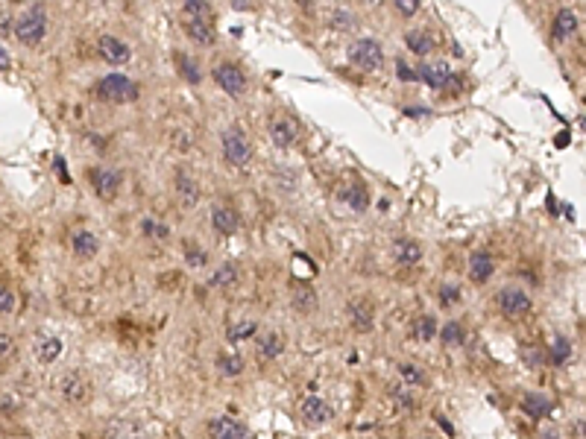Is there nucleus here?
<instances>
[{
	"mask_svg": "<svg viewBox=\"0 0 586 439\" xmlns=\"http://www.w3.org/2000/svg\"><path fill=\"white\" fill-rule=\"evenodd\" d=\"M182 29L197 44H214V24H211V3L209 0H185L182 3Z\"/></svg>",
	"mask_w": 586,
	"mask_h": 439,
	"instance_id": "nucleus-1",
	"label": "nucleus"
},
{
	"mask_svg": "<svg viewBox=\"0 0 586 439\" xmlns=\"http://www.w3.org/2000/svg\"><path fill=\"white\" fill-rule=\"evenodd\" d=\"M47 36V15L41 6H32L30 12H24L15 21V38L24 44V47H36Z\"/></svg>",
	"mask_w": 586,
	"mask_h": 439,
	"instance_id": "nucleus-2",
	"label": "nucleus"
},
{
	"mask_svg": "<svg viewBox=\"0 0 586 439\" xmlns=\"http://www.w3.org/2000/svg\"><path fill=\"white\" fill-rule=\"evenodd\" d=\"M346 56H349V62L358 71L373 73L384 64V47L375 38H355L349 44V53H346Z\"/></svg>",
	"mask_w": 586,
	"mask_h": 439,
	"instance_id": "nucleus-3",
	"label": "nucleus"
},
{
	"mask_svg": "<svg viewBox=\"0 0 586 439\" xmlns=\"http://www.w3.org/2000/svg\"><path fill=\"white\" fill-rule=\"evenodd\" d=\"M97 97L106 100V103H117V106L132 103L138 97V85L124 73H108V76H103V80L97 82Z\"/></svg>",
	"mask_w": 586,
	"mask_h": 439,
	"instance_id": "nucleus-4",
	"label": "nucleus"
},
{
	"mask_svg": "<svg viewBox=\"0 0 586 439\" xmlns=\"http://www.w3.org/2000/svg\"><path fill=\"white\" fill-rule=\"evenodd\" d=\"M495 305H498V311H502L504 316H510V320H522V316L530 313L534 299H530L522 287H504V290H498Z\"/></svg>",
	"mask_w": 586,
	"mask_h": 439,
	"instance_id": "nucleus-5",
	"label": "nucleus"
},
{
	"mask_svg": "<svg viewBox=\"0 0 586 439\" xmlns=\"http://www.w3.org/2000/svg\"><path fill=\"white\" fill-rule=\"evenodd\" d=\"M223 156H226V161H229L232 167H246L249 158H253V144L246 141L244 132L229 129L223 135Z\"/></svg>",
	"mask_w": 586,
	"mask_h": 439,
	"instance_id": "nucleus-6",
	"label": "nucleus"
},
{
	"mask_svg": "<svg viewBox=\"0 0 586 439\" xmlns=\"http://www.w3.org/2000/svg\"><path fill=\"white\" fill-rule=\"evenodd\" d=\"M89 182L94 193L100 196V200L112 202L117 193H121V173L117 170H108V167H91L89 170Z\"/></svg>",
	"mask_w": 586,
	"mask_h": 439,
	"instance_id": "nucleus-7",
	"label": "nucleus"
},
{
	"mask_svg": "<svg viewBox=\"0 0 586 439\" xmlns=\"http://www.w3.org/2000/svg\"><path fill=\"white\" fill-rule=\"evenodd\" d=\"M214 82L220 85L226 94H232V97H241L246 91V73L237 68L235 62L217 64V68H214Z\"/></svg>",
	"mask_w": 586,
	"mask_h": 439,
	"instance_id": "nucleus-8",
	"label": "nucleus"
},
{
	"mask_svg": "<svg viewBox=\"0 0 586 439\" xmlns=\"http://www.w3.org/2000/svg\"><path fill=\"white\" fill-rule=\"evenodd\" d=\"M59 392H62V399L68 404H85L91 399V383H89V378H85L82 372H68V375L62 378V383H59Z\"/></svg>",
	"mask_w": 586,
	"mask_h": 439,
	"instance_id": "nucleus-9",
	"label": "nucleus"
},
{
	"mask_svg": "<svg viewBox=\"0 0 586 439\" xmlns=\"http://www.w3.org/2000/svg\"><path fill=\"white\" fill-rule=\"evenodd\" d=\"M346 316H349V322L355 331H373V325H375V307L370 299H352L349 305H346Z\"/></svg>",
	"mask_w": 586,
	"mask_h": 439,
	"instance_id": "nucleus-10",
	"label": "nucleus"
},
{
	"mask_svg": "<svg viewBox=\"0 0 586 439\" xmlns=\"http://www.w3.org/2000/svg\"><path fill=\"white\" fill-rule=\"evenodd\" d=\"M417 80H422L425 85H431V88H449L458 76L452 73V68L449 64H443V62H425V64H419L417 68Z\"/></svg>",
	"mask_w": 586,
	"mask_h": 439,
	"instance_id": "nucleus-11",
	"label": "nucleus"
},
{
	"mask_svg": "<svg viewBox=\"0 0 586 439\" xmlns=\"http://www.w3.org/2000/svg\"><path fill=\"white\" fill-rule=\"evenodd\" d=\"M211 226H214L217 235L232 237V235H237V228H241V217H237V211L229 205H214L211 208Z\"/></svg>",
	"mask_w": 586,
	"mask_h": 439,
	"instance_id": "nucleus-12",
	"label": "nucleus"
},
{
	"mask_svg": "<svg viewBox=\"0 0 586 439\" xmlns=\"http://www.w3.org/2000/svg\"><path fill=\"white\" fill-rule=\"evenodd\" d=\"M390 255H393V261L399 267H417L422 261V244L414 237H399L393 244V249H390Z\"/></svg>",
	"mask_w": 586,
	"mask_h": 439,
	"instance_id": "nucleus-13",
	"label": "nucleus"
},
{
	"mask_svg": "<svg viewBox=\"0 0 586 439\" xmlns=\"http://www.w3.org/2000/svg\"><path fill=\"white\" fill-rule=\"evenodd\" d=\"M299 413H302V419H305L308 425H325V422H331V416H334L331 404L325 399H320V395H308V399L302 401Z\"/></svg>",
	"mask_w": 586,
	"mask_h": 439,
	"instance_id": "nucleus-14",
	"label": "nucleus"
},
{
	"mask_svg": "<svg viewBox=\"0 0 586 439\" xmlns=\"http://www.w3.org/2000/svg\"><path fill=\"white\" fill-rule=\"evenodd\" d=\"M97 50H100V56L108 64H126L129 59H132V50H129L126 44L121 38H115V36H100V41H97Z\"/></svg>",
	"mask_w": 586,
	"mask_h": 439,
	"instance_id": "nucleus-15",
	"label": "nucleus"
},
{
	"mask_svg": "<svg viewBox=\"0 0 586 439\" xmlns=\"http://www.w3.org/2000/svg\"><path fill=\"white\" fill-rule=\"evenodd\" d=\"M285 351V337L279 331H261L255 334V357L258 360H276Z\"/></svg>",
	"mask_w": 586,
	"mask_h": 439,
	"instance_id": "nucleus-16",
	"label": "nucleus"
},
{
	"mask_svg": "<svg viewBox=\"0 0 586 439\" xmlns=\"http://www.w3.org/2000/svg\"><path fill=\"white\" fill-rule=\"evenodd\" d=\"M205 431H209L211 439H246V427L241 422L229 419V416H217L205 425Z\"/></svg>",
	"mask_w": 586,
	"mask_h": 439,
	"instance_id": "nucleus-17",
	"label": "nucleus"
},
{
	"mask_svg": "<svg viewBox=\"0 0 586 439\" xmlns=\"http://www.w3.org/2000/svg\"><path fill=\"white\" fill-rule=\"evenodd\" d=\"M495 276V258L490 252H475L469 258V281L472 284H487Z\"/></svg>",
	"mask_w": 586,
	"mask_h": 439,
	"instance_id": "nucleus-18",
	"label": "nucleus"
},
{
	"mask_svg": "<svg viewBox=\"0 0 586 439\" xmlns=\"http://www.w3.org/2000/svg\"><path fill=\"white\" fill-rule=\"evenodd\" d=\"M173 185H176V196H179V202L185 205V208L200 205V185H197V179H194L188 170H176V179H173Z\"/></svg>",
	"mask_w": 586,
	"mask_h": 439,
	"instance_id": "nucleus-19",
	"label": "nucleus"
},
{
	"mask_svg": "<svg viewBox=\"0 0 586 439\" xmlns=\"http://www.w3.org/2000/svg\"><path fill=\"white\" fill-rule=\"evenodd\" d=\"M578 27H581L578 12H574V9H560L557 18H554V27H551V32H554L557 41H569L574 32H578Z\"/></svg>",
	"mask_w": 586,
	"mask_h": 439,
	"instance_id": "nucleus-20",
	"label": "nucleus"
},
{
	"mask_svg": "<svg viewBox=\"0 0 586 439\" xmlns=\"http://www.w3.org/2000/svg\"><path fill=\"white\" fill-rule=\"evenodd\" d=\"M270 138H273V144L281 147V150H288L293 147V141H296V123L288 117H279L270 123Z\"/></svg>",
	"mask_w": 586,
	"mask_h": 439,
	"instance_id": "nucleus-21",
	"label": "nucleus"
},
{
	"mask_svg": "<svg viewBox=\"0 0 586 439\" xmlns=\"http://www.w3.org/2000/svg\"><path fill=\"white\" fill-rule=\"evenodd\" d=\"M62 355V340L59 337H53V334H38L36 337V357H38V364H53V360H59Z\"/></svg>",
	"mask_w": 586,
	"mask_h": 439,
	"instance_id": "nucleus-22",
	"label": "nucleus"
},
{
	"mask_svg": "<svg viewBox=\"0 0 586 439\" xmlns=\"http://www.w3.org/2000/svg\"><path fill=\"white\" fill-rule=\"evenodd\" d=\"M71 249H73V255L77 258H82V261H91L97 252H100V240H97V235H91V232H77L71 237Z\"/></svg>",
	"mask_w": 586,
	"mask_h": 439,
	"instance_id": "nucleus-23",
	"label": "nucleus"
},
{
	"mask_svg": "<svg viewBox=\"0 0 586 439\" xmlns=\"http://www.w3.org/2000/svg\"><path fill=\"white\" fill-rule=\"evenodd\" d=\"M290 302L293 307H296L299 313H311V311H317V290H311L308 284H293V293H290Z\"/></svg>",
	"mask_w": 586,
	"mask_h": 439,
	"instance_id": "nucleus-24",
	"label": "nucleus"
},
{
	"mask_svg": "<svg viewBox=\"0 0 586 439\" xmlns=\"http://www.w3.org/2000/svg\"><path fill=\"white\" fill-rule=\"evenodd\" d=\"M410 337L419 340V343H431L437 337V320L431 313H419L414 322H410Z\"/></svg>",
	"mask_w": 586,
	"mask_h": 439,
	"instance_id": "nucleus-25",
	"label": "nucleus"
},
{
	"mask_svg": "<svg viewBox=\"0 0 586 439\" xmlns=\"http://www.w3.org/2000/svg\"><path fill=\"white\" fill-rule=\"evenodd\" d=\"M522 407H525V413L530 416V419H546V416H551V410H554L548 395H539V392H528Z\"/></svg>",
	"mask_w": 586,
	"mask_h": 439,
	"instance_id": "nucleus-26",
	"label": "nucleus"
},
{
	"mask_svg": "<svg viewBox=\"0 0 586 439\" xmlns=\"http://www.w3.org/2000/svg\"><path fill=\"white\" fill-rule=\"evenodd\" d=\"M405 44L410 47L414 56H428V53L434 50V36L428 29H410L405 36Z\"/></svg>",
	"mask_w": 586,
	"mask_h": 439,
	"instance_id": "nucleus-27",
	"label": "nucleus"
},
{
	"mask_svg": "<svg viewBox=\"0 0 586 439\" xmlns=\"http://www.w3.org/2000/svg\"><path fill=\"white\" fill-rule=\"evenodd\" d=\"M237 281H241V270H237L235 263H223V267L214 270L211 287H214V290H232Z\"/></svg>",
	"mask_w": 586,
	"mask_h": 439,
	"instance_id": "nucleus-28",
	"label": "nucleus"
},
{
	"mask_svg": "<svg viewBox=\"0 0 586 439\" xmlns=\"http://www.w3.org/2000/svg\"><path fill=\"white\" fill-rule=\"evenodd\" d=\"M173 62H176V71L182 73V80H185V82L197 85V82L202 80V73H200V64L194 62V59L188 56V53H182V50H179L176 56H173Z\"/></svg>",
	"mask_w": 586,
	"mask_h": 439,
	"instance_id": "nucleus-29",
	"label": "nucleus"
},
{
	"mask_svg": "<svg viewBox=\"0 0 586 439\" xmlns=\"http://www.w3.org/2000/svg\"><path fill=\"white\" fill-rule=\"evenodd\" d=\"M399 378L405 387H428V375L417 364H399Z\"/></svg>",
	"mask_w": 586,
	"mask_h": 439,
	"instance_id": "nucleus-30",
	"label": "nucleus"
},
{
	"mask_svg": "<svg viewBox=\"0 0 586 439\" xmlns=\"http://www.w3.org/2000/svg\"><path fill=\"white\" fill-rule=\"evenodd\" d=\"M217 372L223 378H237L244 372V357L241 355H220L217 357Z\"/></svg>",
	"mask_w": 586,
	"mask_h": 439,
	"instance_id": "nucleus-31",
	"label": "nucleus"
},
{
	"mask_svg": "<svg viewBox=\"0 0 586 439\" xmlns=\"http://www.w3.org/2000/svg\"><path fill=\"white\" fill-rule=\"evenodd\" d=\"M141 232H144V237H150V240H167L170 237V228L161 223L159 217H144L141 220Z\"/></svg>",
	"mask_w": 586,
	"mask_h": 439,
	"instance_id": "nucleus-32",
	"label": "nucleus"
},
{
	"mask_svg": "<svg viewBox=\"0 0 586 439\" xmlns=\"http://www.w3.org/2000/svg\"><path fill=\"white\" fill-rule=\"evenodd\" d=\"M255 334H258V325H255L253 320H241V322L229 325V331H226V337H229V343H244V340L255 337Z\"/></svg>",
	"mask_w": 586,
	"mask_h": 439,
	"instance_id": "nucleus-33",
	"label": "nucleus"
},
{
	"mask_svg": "<svg viewBox=\"0 0 586 439\" xmlns=\"http://www.w3.org/2000/svg\"><path fill=\"white\" fill-rule=\"evenodd\" d=\"M182 249H185V261H188V267H205V263H209V252H205L197 240H185V244H182Z\"/></svg>",
	"mask_w": 586,
	"mask_h": 439,
	"instance_id": "nucleus-34",
	"label": "nucleus"
},
{
	"mask_svg": "<svg viewBox=\"0 0 586 439\" xmlns=\"http://www.w3.org/2000/svg\"><path fill=\"white\" fill-rule=\"evenodd\" d=\"M343 202H349L355 211H364V208L370 205V196H366V188H361V185H352V188L343 191Z\"/></svg>",
	"mask_w": 586,
	"mask_h": 439,
	"instance_id": "nucleus-35",
	"label": "nucleus"
},
{
	"mask_svg": "<svg viewBox=\"0 0 586 439\" xmlns=\"http://www.w3.org/2000/svg\"><path fill=\"white\" fill-rule=\"evenodd\" d=\"M443 346H460L463 343V325L460 322H446L443 325V331H437Z\"/></svg>",
	"mask_w": 586,
	"mask_h": 439,
	"instance_id": "nucleus-36",
	"label": "nucleus"
},
{
	"mask_svg": "<svg viewBox=\"0 0 586 439\" xmlns=\"http://www.w3.org/2000/svg\"><path fill=\"white\" fill-rule=\"evenodd\" d=\"M572 357V343L566 337H557L554 340V346H551V364H566V360Z\"/></svg>",
	"mask_w": 586,
	"mask_h": 439,
	"instance_id": "nucleus-37",
	"label": "nucleus"
},
{
	"mask_svg": "<svg viewBox=\"0 0 586 439\" xmlns=\"http://www.w3.org/2000/svg\"><path fill=\"white\" fill-rule=\"evenodd\" d=\"M460 302V287H454V284H443L440 287V305L443 307H452Z\"/></svg>",
	"mask_w": 586,
	"mask_h": 439,
	"instance_id": "nucleus-38",
	"label": "nucleus"
},
{
	"mask_svg": "<svg viewBox=\"0 0 586 439\" xmlns=\"http://www.w3.org/2000/svg\"><path fill=\"white\" fill-rule=\"evenodd\" d=\"M15 290L6 287V284H0V313H12L15 311Z\"/></svg>",
	"mask_w": 586,
	"mask_h": 439,
	"instance_id": "nucleus-39",
	"label": "nucleus"
},
{
	"mask_svg": "<svg viewBox=\"0 0 586 439\" xmlns=\"http://www.w3.org/2000/svg\"><path fill=\"white\" fill-rule=\"evenodd\" d=\"M15 337L9 334V331H0V360H9L15 355Z\"/></svg>",
	"mask_w": 586,
	"mask_h": 439,
	"instance_id": "nucleus-40",
	"label": "nucleus"
},
{
	"mask_svg": "<svg viewBox=\"0 0 586 439\" xmlns=\"http://www.w3.org/2000/svg\"><path fill=\"white\" fill-rule=\"evenodd\" d=\"M393 6L399 9V15H405V18H414L419 12V0H393Z\"/></svg>",
	"mask_w": 586,
	"mask_h": 439,
	"instance_id": "nucleus-41",
	"label": "nucleus"
},
{
	"mask_svg": "<svg viewBox=\"0 0 586 439\" xmlns=\"http://www.w3.org/2000/svg\"><path fill=\"white\" fill-rule=\"evenodd\" d=\"M396 73H399V80H401V82H414V80H417V71H414V68H408V62H405V59H399V62H396Z\"/></svg>",
	"mask_w": 586,
	"mask_h": 439,
	"instance_id": "nucleus-42",
	"label": "nucleus"
},
{
	"mask_svg": "<svg viewBox=\"0 0 586 439\" xmlns=\"http://www.w3.org/2000/svg\"><path fill=\"white\" fill-rule=\"evenodd\" d=\"M331 24H334V27H352V15H349V12H334Z\"/></svg>",
	"mask_w": 586,
	"mask_h": 439,
	"instance_id": "nucleus-43",
	"label": "nucleus"
},
{
	"mask_svg": "<svg viewBox=\"0 0 586 439\" xmlns=\"http://www.w3.org/2000/svg\"><path fill=\"white\" fill-rule=\"evenodd\" d=\"M393 395H396V401H399V404H401V407H405V410H414V399H410V395H405V392H401V390H396Z\"/></svg>",
	"mask_w": 586,
	"mask_h": 439,
	"instance_id": "nucleus-44",
	"label": "nucleus"
},
{
	"mask_svg": "<svg viewBox=\"0 0 586 439\" xmlns=\"http://www.w3.org/2000/svg\"><path fill=\"white\" fill-rule=\"evenodd\" d=\"M9 68V59H6V50L0 47V71H6Z\"/></svg>",
	"mask_w": 586,
	"mask_h": 439,
	"instance_id": "nucleus-45",
	"label": "nucleus"
},
{
	"mask_svg": "<svg viewBox=\"0 0 586 439\" xmlns=\"http://www.w3.org/2000/svg\"><path fill=\"white\" fill-rule=\"evenodd\" d=\"M539 439H560V434H557V431H542Z\"/></svg>",
	"mask_w": 586,
	"mask_h": 439,
	"instance_id": "nucleus-46",
	"label": "nucleus"
},
{
	"mask_svg": "<svg viewBox=\"0 0 586 439\" xmlns=\"http://www.w3.org/2000/svg\"><path fill=\"white\" fill-rule=\"evenodd\" d=\"M437 422H440V425H443V431H446V434H449V436H452V434H454V431H452V425H449V422H446V419H443V416H437Z\"/></svg>",
	"mask_w": 586,
	"mask_h": 439,
	"instance_id": "nucleus-47",
	"label": "nucleus"
},
{
	"mask_svg": "<svg viewBox=\"0 0 586 439\" xmlns=\"http://www.w3.org/2000/svg\"><path fill=\"white\" fill-rule=\"evenodd\" d=\"M235 9H249V0H232Z\"/></svg>",
	"mask_w": 586,
	"mask_h": 439,
	"instance_id": "nucleus-48",
	"label": "nucleus"
},
{
	"mask_svg": "<svg viewBox=\"0 0 586 439\" xmlns=\"http://www.w3.org/2000/svg\"><path fill=\"white\" fill-rule=\"evenodd\" d=\"M293 3H299L302 9H311V3H314V0H293Z\"/></svg>",
	"mask_w": 586,
	"mask_h": 439,
	"instance_id": "nucleus-49",
	"label": "nucleus"
},
{
	"mask_svg": "<svg viewBox=\"0 0 586 439\" xmlns=\"http://www.w3.org/2000/svg\"><path fill=\"white\" fill-rule=\"evenodd\" d=\"M422 439H428V436H422Z\"/></svg>",
	"mask_w": 586,
	"mask_h": 439,
	"instance_id": "nucleus-50",
	"label": "nucleus"
}]
</instances>
